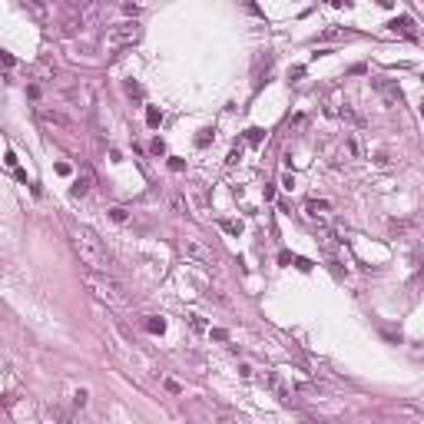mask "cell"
Masks as SVG:
<instances>
[{
    "label": "cell",
    "mask_w": 424,
    "mask_h": 424,
    "mask_svg": "<svg viewBox=\"0 0 424 424\" xmlns=\"http://www.w3.org/2000/svg\"><path fill=\"white\" fill-rule=\"evenodd\" d=\"M371 86L381 93V100H384V106H398L401 103V89H398V83L394 80H384V77H375L371 80Z\"/></svg>",
    "instance_id": "cell-5"
},
{
    "label": "cell",
    "mask_w": 424,
    "mask_h": 424,
    "mask_svg": "<svg viewBox=\"0 0 424 424\" xmlns=\"http://www.w3.org/2000/svg\"><path fill=\"white\" fill-rule=\"evenodd\" d=\"M348 153H351L355 159H361V146H358V139H355V136H348Z\"/></svg>",
    "instance_id": "cell-11"
},
{
    "label": "cell",
    "mask_w": 424,
    "mask_h": 424,
    "mask_svg": "<svg viewBox=\"0 0 424 424\" xmlns=\"http://www.w3.org/2000/svg\"><path fill=\"white\" fill-rule=\"evenodd\" d=\"M146 328H149V332H156V335H163V332H166V322H163V318H149Z\"/></svg>",
    "instance_id": "cell-10"
},
{
    "label": "cell",
    "mask_w": 424,
    "mask_h": 424,
    "mask_svg": "<svg viewBox=\"0 0 424 424\" xmlns=\"http://www.w3.org/2000/svg\"><path fill=\"white\" fill-rule=\"evenodd\" d=\"M86 398H89V391H86V388H80L77 394H73V404H77V408H83V404H86Z\"/></svg>",
    "instance_id": "cell-13"
},
{
    "label": "cell",
    "mask_w": 424,
    "mask_h": 424,
    "mask_svg": "<svg viewBox=\"0 0 424 424\" xmlns=\"http://www.w3.org/2000/svg\"><path fill=\"white\" fill-rule=\"evenodd\" d=\"M182 252H186V258H192V262H202V265H212V262H215L212 249L206 246L202 239H196V235H186V239H182Z\"/></svg>",
    "instance_id": "cell-4"
},
{
    "label": "cell",
    "mask_w": 424,
    "mask_h": 424,
    "mask_svg": "<svg viewBox=\"0 0 424 424\" xmlns=\"http://www.w3.org/2000/svg\"><path fill=\"white\" fill-rule=\"evenodd\" d=\"M93 186H96V176H93V169L89 166H83L77 172V179H73V196H86Z\"/></svg>",
    "instance_id": "cell-7"
},
{
    "label": "cell",
    "mask_w": 424,
    "mask_h": 424,
    "mask_svg": "<svg viewBox=\"0 0 424 424\" xmlns=\"http://www.w3.org/2000/svg\"><path fill=\"white\" fill-rule=\"evenodd\" d=\"M418 279H424V268H421V275H418Z\"/></svg>",
    "instance_id": "cell-19"
},
{
    "label": "cell",
    "mask_w": 424,
    "mask_h": 424,
    "mask_svg": "<svg viewBox=\"0 0 424 424\" xmlns=\"http://www.w3.org/2000/svg\"><path fill=\"white\" fill-rule=\"evenodd\" d=\"M110 215L116 219V222H126V215H129V212H126L123 206H113V209H110Z\"/></svg>",
    "instance_id": "cell-12"
},
{
    "label": "cell",
    "mask_w": 424,
    "mask_h": 424,
    "mask_svg": "<svg viewBox=\"0 0 424 424\" xmlns=\"http://www.w3.org/2000/svg\"><path fill=\"white\" fill-rule=\"evenodd\" d=\"M305 212H308V219H312V222H318L325 232H328V202H325V199H308Z\"/></svg>",
    "instance_id": "cell-6"
},
{
    "label": "cell",
    "mask_w": 424,
    "mask_h": 424,
    "mask_svg": "<svg viewBox=\"0 0 424 424\" xmlns=\"http://www.w3.org/2000/svg\"><path fill=\"white\" fill-rule=\"evenodd\" d=\"M341 116H345L348 123H361V120H358V113L351 110V106H341Z\"/></svg>",
    "instance_id": "cell-14"
},
{
    "label": "cell",
    "mask_w": 424,
    "mask_h": 424,
    "mask_svg": "<svg viewBox=\"0 0 424 424\" xmlns=\"http://www.w3.org/2000/svg\"><path fill=\"white\" fill-rule=\"evenodd\" d=\"M86 285L93 289V295L103 301H110V305H126V295H123V285L110 275H100V272H93L86 275Z\"/></svg>",
    "instance_id": "cell-2"
},
{
    "label": "cell",
    "mask_w": 424,
    "mask_h": 424,
    "mask_svg": "<svg viewBox=\"0 0 424 424\" xmlns=\"http://www.w3.org/2000/svg\"><path fill=\"white\" fill-rule=\"evenodd\" d=\"M40 120H43V123H53V126H70V120L63 113H56V110H40Z\"/></svg>",
    "instance_id": "cell-8"
},
{
    "label": "cell",
    "mask_w": 424,
    "mask_h": 424,
    "mask_svg": "<svg viewBox=\"0 0 424 424\" xmlns=\"http://www.w3.org/2000/svg\"><path fill=\"white\" fill-rule=\"evenodd\" d=\"M249 143H262V129H249Z\"/></svg>",
    "instance_id": "cell-15"
},
{
    "label": "cell",
    "mask_w": 424,
    "mask_h": 424,
    "mask_svg": "<svg viewBox=\"0 0 424 424\" xmlns=\"http://www.w3.org/2000/svg\"><path fill=\"white\" fill-rule=\"evenodd\" d=\"M126 89H129V96H143V89L136 86V83H126Z\"/></svg>",
    "instance_id": "cell-16"
},
{
    "label": "cell",
    "mask_w": 424,
    "mask_h": 424,
    "mask_svg": "<svg viewBox=\"0 0 424 424\" xmlns=\"http://www.w3.org/2000/svg\"><path fill=\"white\" fill-rule=\"evenodd\" d=\"M192 328H196V332H202V328H206V322H202L199 315H192Z\"/></svg>",
    "instance_id": "cell-17"
},
{
    "label": "cell",
    "mask_w": 424,
    "mask_h": 424,
    "mask_svg": "<svg viewBox=\"0 0 424 424\" xmlns=\"http://www.w3.org/2000/svg\"><path fill=\"white\" fill-rule=\"evenodd\" d=\"M139 37H143V27L139 23H116L110 30V43L113 46H133V43H139Z\"/></svg>",
    "instance_id": "cell-3"
},
{
    "label": "cell",
    "mask_w": 424,
    "mask_h": 424,
    "mask_svg": "<svg viewBox=\"0 0 424 424\" xmlns=\"http://www.w3.org/2000/svg\"><path fill=\"white\" fill-rule=\"evenodd\" d=\"M146 123H149V126H159V123H163V113H159L156 106H149V110H146Z\"/></svg>",
    "instance_id": "cell-9"
},
{
    "label": "cell",
    "mask_w": 424,
    "mask_h": 424,
    "mask_svg": "<svg viewBox=\"0 0 424 424\" xmlns=\"http://www.w3.org/2000/svg\"><path fill=\"white\" fill-rule=\"evenodd\" d=\"M305 424H328V421H318V418H305Z\"/></svg>",
    "instance_id": "cell-18"
},
{
    "label": "cell",
    "mask_w": 424,
    "mask_h": 424,
    "mask_svg": "<svg viewBox=\"0 0 424 424\" xmlns=\"http://www.w3.org/2000/svg\"><path fill=\"white\" fill-rule=\"evenodd\" d=\"M70 242H73L80 262H83L89 272H106V268H110V255H106L100 235L93 232V229H86V225H70Z\"/></svg>",
    "instance_id": "cell-1"
}]
</instances>
